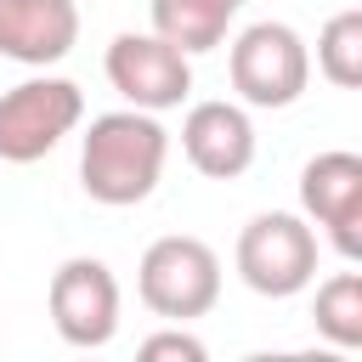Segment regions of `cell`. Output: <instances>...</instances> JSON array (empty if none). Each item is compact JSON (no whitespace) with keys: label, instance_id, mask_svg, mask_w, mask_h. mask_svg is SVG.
Instances as JSON below:
<instances>
[{"label":"cell","instance_id":"1","mask_svg":"<svg viewBox=\"0 0 362 362\" xmlns=\"http://www.w3.org/2000/svg\"><path fill=\"white\" fill-rule=\"evenodd\" d=\"M164 158H170V130L158 124V113H147V107L96 113L79 141V187L96 204L124 209L158 187Z\"/></svg>","mask_w":362,"mask_h":362},{"label":"cell","instance_id":"2","mask_svg":"<svg viewBox=\"0 0 362 362\" xmlns=\"http://www.w3.org/2000/svg\"><path fill=\"white\" fill-rule=\"evenodd\" d=\"M136 294L153 317L192 322L221 300V260L204 238H187V232L153 238L141 266H136Z\"/></svg>","mask_w":362,"mask_h":362},{"label":"cell","instance_id":"3","mask_svg":"<svg viewBox=\"0 0 362 362\" xmlns=\"http://www.w3.org/2000/svg\"><path fill=\"white\" fill-rule=\"evenodd\" d=\"M238 277L266 294V300H288L300 288H311L317 277V232L305 215L288 209H266L238 232Z\"/></svg>","mask_w":362,"mask_h":362},{"label":"cell","instance_id":"4","mask_svg":"<svg viewBox=\"0 0 362 362\" xmlns=\"http://www.w3.org/2000/svg\"><path fill=\"white\" fill-rule=\"evenodd\" d=\"M232 90L249 107H288L311 85V51L288 23H249L232 40Z\"/></svg>","mask_w":362,"mask_h":362},{"label":"cell","instance_id":"5","mask_svg":"<svg viewBox=\"0 0 362 362\" xmlns=\"http://www.w3.org/2000/svg\"><path fill=\"white\" fill-rule=\"evenodd\" d=\"M79 119H85V96L74 79H57V74L23 79V85L0 90V158L6 164L45 158Z\"/></svg>","mask_w":362,"mask_h":362},{"label":"cell","instance_id":"6","mask_svg":"<svg viewBox=\"0 0 362 362\" xmlns=\"http://www.w3.org/2000/svg\"><path fill=\"white\" fill-rule=\"evenodd\" d=\"M51 322L74 351H96L119 334V277L96 255H74L51 272Z\"/></svg>","mask_w":362,"mask_h":362},{"label":"cell","instance_id":"7","mask_svg":"<svg viewBox=\"0 0 362 362\" xmlns=\"http://www.w3.org/2000/svg\"><path fill=\"white\" fill-rule=\"evenodd\" d=\"M102 68H107V85L130 107H147V113L181 107L187 90H192V57L175 51L170 40H158V34H119L107 45Z\"/></svg>","mask_w":362,"mask_h":362},{"label":"cell","instance_id":"8","mask_svg":"<svg viewBox=\"0 0 362 362\" xmlns=\"http://www.w3.org/2000/svg\"><path fill=\"white\" fill-rule=\"evenodd\" d=\"M300 209L328 232V243L356 260L362 255V158L356 153H317L300 170Z\"/></svg>","mask_w":362,"mask_h":362},{"label":"cell","instance_id":"9","mask_svg":"<svg viewBox=\"0 0 362 362\" xmlns=\"http://www.w3.org/2000/svg\"><path fill=\"white\" fill-rule=\"evenodd\" d=\"M181 153L209 181H238L255 164V124L238 102H192L181 119Z\"/></svg>","mask_w":362,"mask_h":362},{"label":"cell","instance_id":"10","mask_svg":"<svg viewBox=\"0 0 362 362\" xmlns=\"http://www.w3.org/2000/svg\"><path fill=\"white\" fill-rule=\"evenodd\" d=\"M79 40V6L74 0H0V57L51 68Z\"/></svg>","mask_w":362,"mask_h":362},{"label":"cell","instance_id":"11","mask_svg":"<svg viewBox=\"0 0 362 362\" xmlns=\"http://www.w3.org/2000/svg\"><path fill=\"white\" fill-rule=\"evenodd\" d=\"M226 23H232V11L221 0H153V34L187 57L215 51L226 40Z\"/></svg>","mask_w":362,"mask_h":362},{"label":"cell","instance_id":"12","mask_svg":"<svg viewBox=\"0 0 362 362\" xmlns=\"http://www.w3.org/2000/svg\"><path fill=\"white\" fill-rule=\"evenodd\" d=\"M317 334L334 339L339 351H356L362 345V272H334L328 283H317Z\"/></svg>","mask_w":362,"mask_h":362},{"label":"cell","instance_id":"13","mask_svg":"<svg viewBox=\"0 0 362 362\" xmlns=\"http://www.w3.org/2000/svg\"><path fill=\"white\" fill-rule=\"evenodd\" d=\"M317 68L328 85L339 90H356L362 85V11H334L317 34Z\"/></svg>","mask_w":362,"mask_h":362},{"label":"cell","instance_id":"14","mask_svg":"<svg viewBox=\"0 0 362 362\" xmlns=\"http://www.w3.org/2000/svg\"><path fill=\"white\" fill-rule=\"evenodd\" d=\"M141 356L147 362H158V356H181V362H204V339H192L181 322L175 328H164V334H147L141 339Z\"/></svg>","mask_w":362,"mask_h":362},{"label":"cell","instance_id":"15","mask_svg":"<svg viewBox=\"0 0 362 362\" xmlns=\"http://www.w3.org/2000/svg\"><path fill=\"white\" fill-rule=\"evenodd\" d=\"M221 6H226V11H238V6H243V0H221Z\"/></svg>","mask_w":362,"mask_h":362}]
</instances>
